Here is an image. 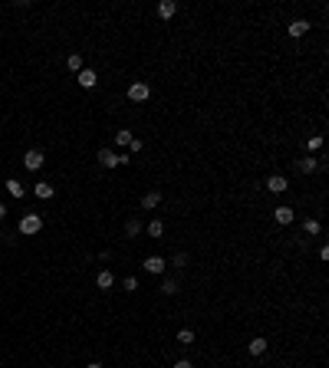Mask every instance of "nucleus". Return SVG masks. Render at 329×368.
Instances as JSON below:
<instances>
[{
	"instance_id": "1",
	"label": "nucleus",
	"mask_w": 329,
	"mask_h": 368,
	"mask_svg": "<svg viewBox=\"0 0 329 368\" xmlns=\"http://www.w3.org/2000/svg\"><path fill=\"white\" fill-rule=\"evenodd\" d=\"M43 230V217L40 214H24L20 217V234L24 237H33V234H40Z\"/></svg>"
},
{
	"instance_id": "2",
	"label": "nucleus",
	"mask_w": 329,
	"mask_h": 368,
	"mask_svg": "<svg viewBox=\"0 0 329 368\" xmlns=\"http://www.w3.org/2000/svg\"><path fill=\"white\" fill-rule=\"evenodd\" d=\"M264 188L270 191V194H286V191H290V178H286V174H270V178L264 181Z\"/></svg>"
},
{
	"instance_id": "3",
	"label": "nucleus",
	"mask_w": 329,
	"mask_h": 368,
	"mask_svg": "<svg viewBox=\"0 0 329 368\" xmlns=\"http://www.w3.org/2000/svg\"><path fill=\"white\" fill-rule=\"evenodd\" d=\"M164 267H168V260H164V257H158V253H148V257L142 260V270H145V273L162 276V273H164Z\"/></svg>"
},
{
	"instance_id": "4",
	"label": "nucleus",
	"mask_w": 329,
	"mask_h": 368,
	"mask_svg": "<svg viewBox=\"0 0 329 368\" xmlns=\"http://www.w3.org/2000/svg\"><path fill=\"white\" fill-rule=\"evenodd\" d=\"M128 99L132 102H148L152 99V86L148 82H132V86H128Z\"/></svg>"
},
{
	"instance_id": "5",
	"label": "nucleus",
	"mask_w": 329,
	"mask_h": 368,
	"mask_svg": "<svg viewBox=\"0 0 329 368\" xmlns=\"http://www.w3.org/2000/svg\"><path fill=\"white\" fill-rule=\"evenodd\" d=\"M274 220L280 224V227H290L293 220H296V211L286 207V204H280V207H274Z\"/></svg>"
},
{
	"instance_id": "6",
	"label": "nucleus",
	"mask_w": 329,
	"mask_h": 368,
	"mask_svg": "<svg viewBox=\"0 0 329 368\" xmlns=\"http://www.w3.org/2000/svg\"><path fill=\"white\" fill-rule=\"evenodd\" d=\"M24 165L30 168V171H40V168L46 165V155H43V151H40V148H30V151H26V155H24Z\"/></svg>"
},
{
	"instance_id": "7",
	"label": "nucleus",
	"mask_w": 329,
	"mask_h": 368,
	"mask_svg": "<svg viewBox=\"0 0 329 368\" xmlns=\"http://www.w3.org/2000/svg\"><path fill=\"white\" fill-rule=\"evenodd\" d=\"M96 158H99L102 168H118V165H122V155H116L112 148H99V155H96Z\"/></svg>"
},
{
	"instance_id": "8",
	"label": "nucleus",
	"mask_w": 329,
	"mask_h": 368,
	"mask_svg": "<svg viewBox=\"0 0 329 368\" xmlns=\"http://www.w3.org/2000/svg\"><path fill=\"white\" fill-rule=\"evenodd\" d=\"M76 82L82 89H96V86H99V72H96V69H82V72H76Z\"/></svg>"
},
{
	"instance_id": "9",
	"label": "nucleus",
	"mask_w": 329,
	"mask_h": 368,
	"mask_svg": "<svg viewBox=\"0 0 329 368\" xmlns=\"http://www.w3.org/2000/svg\"><path fill=\"white\" fill-rule=\"evenodd\" d=\"M286 33H290L293 39H303L306 33H310V20H303V16H300V20H290V26H286Z\"/></svg>"
},
{
	"instance_id": "10",
	"label": "nucleus",
	"mask_w": 329,
	"mask_h": 368,
	"mask_svg": "<svg viewBox=\"0 0 329 368\" xmlns=\"http://www.w3.org/2000/svg\"><path fill=\"white\" fill-rule=\"evenodd\" d=\"M266 345H270V342H266L264 336H254L250 342H247V352H250L254 359H257V355H264V352H266Z\"/></svg>"
},
{
	"instance_id": "11",
	"label": "nucleus",
	"mask_w": 329,
	"mask_h": 368,
	"mask_svg": "<svg viewBox=\"0 0 329 368\" xmlns=\"http://www.w3.org/2000/svg\"><path fill=\"white\" fill-rule=\"evenodd\" d=\"M158 16H162V20L178 16V3H174V0H162V3H158Z\"/></svg>"
},
{
	"instance_id": "12",
	"label": "nucleus",
	"mask_w": 329,
	"mask_h": 368,
	"mask_svg": "<svg viewBox=\"0 0 329 368\" xmlns=\"http://www.w3.org/2000/svg\"><path fill=\"white\" fill-rule=\"evenodd\" d=\"M33 194H36L40 201H50V197L56 194V188L50 184V181H40V184H33Z\"/></svg>"
},
{
	"instance_id": "13",
	"label": "nucleus",
	"mask_w": 329,
	"mask_h": 368,
	"mask_svg": "<svg viewBox=\"0 0 329 368\" xmlns=\"http://www.w3.org/2000/svg\"><path fill=\"white\" fill-rule=\"evenodd\" d=\"M96 286H99V290H112V286H116V276H112L109 270H99V273H96Z\"/></svg>"
},
{
	"instance_id": "14",
	"label": "nucleus",
	"mask_w": 329,
	"mask_h": 368,
	"mask_svg": "<svg viewBox=\"0 0 329 368\" xmlns=\"http://www.w3.org/2000/svg\"><path fill=\"white\" fill-rule=\"evenodd\" d=\"M7 194H10V197H16V201H24L26 188H24V184H20L16 178H10V181H7Z\"/></svg>"
},
{
	"instance_id": "15",
	"label": "nucleus",
	"mask_w": 329,
	"mask_h": 368,
	"mask_svg": "<svg viewBox=\"0 0 329 368\" xmlns=\"http://www.w3.org/2000/svg\"><path fill=\"white\" fill-rule=\"evenodd\" d=\"M158 204H162V191H148V194L142 197V207H145V211H152V207H158Z\"/></svg>"
},
{
	"instance_id": "16",
	"label": "nucleus",
	"mask_w": 329,
	"mask_h": 368,
	"mask_svg": "<svg viewBox=\"0 0 329 368\" xmlns=\"http://www.w3.org/2000/svg\"><path fill=\"white\" fill-rule=\"evenodd\" d=\"M303 234H306V237H320V234H322V227H320V220H313V217H306V220H303Z\"/></svg>"
},
{
	"instance_id": "17",
	"label": "nucleus",
	"mask_w": 329,
	"mask_h": 368,
	"mask_svg": "<svg viewBox=\"0 0 329 368\" xmlns=\"http://www.w3.org/2000/svg\"><path fill=\"white\" fill-rule=\"evenodd\" d=\"M66 69H70V72H82V56L70 53V56H66Z\"/></svg>"
},
{
	"instance_id": "18",
	"label": "nucleus",
	"mask_w": 329,
	"mask_h": 368,
	"mask_svg": "<svg viewBox=\"0 0 329 368\" xmlns=\"http://www.w3.org/2000/svg\"><path fill=\"white\" fill-rule=\"evenodd\" d=\"M145 230H148V237H155V240H162V237H164V220H152V224H148V227H145Z\"/></svg>"
},
{
	"instance_id": "19",
	"label": "nucleus",
	"mask_w": 329,
	"mask_h": 368,
	"mask_svg": "<svg viewBox=\"0 0 329 368\" xmlns=\"http://www.w3.org/2000/svg\"><path fill=\"white\" fill-rule=\"evenodd\" d=\"M174 342H178V345H194V329H178Z\"/></svg>"
},
{
	"instance_id": "20",
	"label": "nucleus",
	"mask_w": 329,
	"mask_h": 368,
	"mask_svg": "<svg viewBox=\"0 0 329 368\" xmlns=\"http://www.w3.org/2000/svg\"><path fill=\"white\" fill-rule=\"evenodd\" d=\"M316 168H320V161H316V158H310V155L300 158V171H303V174H313Z\"/></svg>"
},
{
	"instance_id": "21",
	"label": "nucleus",
	"mask_w": 329,
	"mask_h": 368,
	"mask_svg": "<svg viewBox=\"0 0 329 368\" xmlns=\"http://www.w3.org/2000/svg\"><path fill=\"white\" fill-rule=\"evenodd\" d=\"M178 290H181L178 280H172V276H164V280H162V293H164V296H174Z\"/></svg>"
},
{
	"instance_id": "22",
	"label": "nucleus",
	"mask_w": 329,
	"mask_h": 368,
	"mask_svg": "<svg viewBox=\"0 0 329 368\" xmlns=\"http://www.w3.org/2000/svg\"><path fill=\"white\" fill-rule=\"evenodd\" d=\"M322 148V135H310L306 138V155H313V151H320Z\"/></svg>"
},
{
	"instance_id": "23",
	"label": "nucleus",
	"mask_w": 329,
	"mask_h": 368,
	"mask_svg": "<svg viewBox=\"0 0 329 368\" xmlns=\"http://www.w3.org/2000/svg\"><path fill=\"white\" fill-rule=\"evenodd\" d=\"M116 145H118V148H126V145H132V132H128V128L116 132Z\"/></svg>"
},
{
	"instance_id": "24",
	"label": "nucleus",
	"mask_w": 329,
	"mask_h": 368,
	"mask_svg": "<svg viewBox=\"0 0 329 368\" xmlns=\"http://www.w3.org/2000/svg\"><path fill=\"white\" fill-rule=\"evenodd\" d=\"M126 234H128V237H138V234H142V220H135V217H132V220L126 224Z\"/></svg>"
},
{
	"instance_id": "25",
	"label": "nucleus",
	"mask_w": 329,
	"mask_h": 368,
	"mask_svg": "<svg viewBox=\"0 0 329 368\" xmlns=\"http://www.w3.org/2000/svg\"><path fill=\"white\" fill-rule=\"evenodd\" d=\"M172 263H174V267H181V270H184V267L191 263V257H188L184 250H181V253H174V257H172Z\"/></svg>"
},
{
	"instance_id": "26",
	"label": "nucleus",
	"mask_w": 329,
	"mask_h": 368,
	"mask_svg": "<svg viewBox=\"0 0 329 368\" xmlns=\"http://www.w3.org/2000/svg\"><path fill=\"white\" fill-rule=\"evenodd\" d=\"M138 290V280H135V276H126V293H135Z\"/></svg>"
},
{
	"instance_id": "27",
	"label": "nucleus",
	"mask_w": 329,
	"mask_h": 368,
	"mask_svg": "<svg viewBox=\"0 0 329 368\" xmlns=\"http://www.w3.org/2000/svg\"><path fill=\"white\" fill-rule=\"evenodd\" d=\"M172 368H194V365H191V362L188 359H178V362H174V365Z\"/></svg>"
},
{
	"instance_id": "28",
	"label": "nucleus",
	"mask_w": 329,
	"mask_h": 368,
	"mask_svg": "<svg viewBox=\"0 0 329 368\" xmlns=\"http://www.w3.org/2000/svg\"><path fill=\"white\" fill-rule=\"evenodd\" d=\"M7 217V204H0V220Z\"/></svg>"
},
{
	"instance_id": "29",
	"label": "nucleus",
	"mask_w": 329,
	"mask_h": 368,
	"mask_svg": "<svg viewBox=\"0 0 329 368\" xmlns=\"http://www.w3.org/2000/svg\"><path fill=\"white\" fill-rule=\"evenodd\" d=\"M86 368H102V362H89V365Z\"/></svg>"
}]
</instances>
